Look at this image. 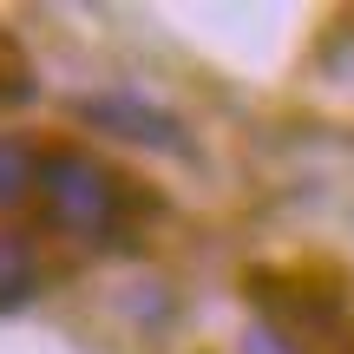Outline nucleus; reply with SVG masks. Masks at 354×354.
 <instances>
[{
	"label": "nucleus",
	"instance_id": "nucleus-1",
	"mask_svg": "<svg viewBox=\"0 0 354 354\" xmlns=\"http://www.w3.org/2000/svg\"><path fill=\"white\" fill-rule=\"evenodd\" d=\"M33 197L46 210V223L66 230V236H118L131 216V184L105 158L79 151V145H46L39 151Z\"/></svg>",
	"mask_w": 354,
	"mask_h": 354
},
{
	"label": "nucleus",
	"instance_id": "nucleus-2",
	"mask_svg": "<svg viewBox=\"0 0 354 354\" xmlns=\"http://www.w3.org/2000/svg\"><path fill=\"white\" fill-rule=\"evenodd\" d=\"M73 112L86 118L92 131H105V138L158 145V151H184V118H177L171 105H158V99H145V92H131V86L92 92V99H79Z\"/></svg>",
	"mask_w": 354,
	"mask_h": 354
},
{
	"label": "nucleus",
	"instance_id": "nucleus-3",
	"mask_svg": "<svg viewBox=\"0 0 354 354\" xmlns=\"http://www.w3.org/2000/svg\"><path fill=\"white\" fill-rule=\"evenodd\" d=\"M39 289V250L33 236H20V230H0V315L20 302H33Z\"/></svg>",
	"mask_w": 354,
	"mask_h": 354
},
{
	"label": "nucleus",
	"instance_id": "nucleus-4",
	"mask_svg": "<svg viewBox=\"0 0 354 354\" xmlns=\"http://www.w3.org/2000/svg\"><path fill=\"white\" fill-rule=\"evenodd\" d=\"M39 184V145H26L20 131H0V210H20Z\"/></svg>",
	"mask_w": 354,
	"mask_h": 354
},
{
	"label": "nucleus",
	"instance_id": "nucleus-5",
	"mask_svg": "<svg viewBox=\"0 0 354 354\" xmlns=\"http://www.w3.org/2000/svg\"><path fill=\"white\" fill-rule=\"evenodd\" d=\"M33 92H39L33 86V66H26V53L13 46V33L0 26V105H26Z\"/></svg>",
	"mask_w": 354,
	"mask_h": 354
}]
</instances>
